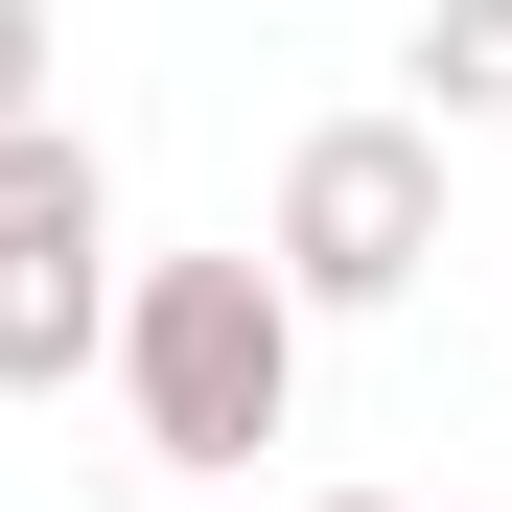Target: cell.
I'll use <instances>...</instances> for the list:
<instances>
[{"mask_svg":"<svg viewBox=\"0 0 512 512\" xmlns=\"http://www.w3.org/2000/svg\"><path fill=\"white\" fill-rule=\"evenodd\" d=\"M0 117H47V0H0Z\"/></svg>","mask_w":512,"mask_h":512,"instance_id":"8992f818","label":"cell"},{"mask_svg":"<svg viewBox=\"0 0 512 512\" xmlns=\"http://www.w3.org/2000/svg\"><path fill=\"white\" fill-rule=\"evenodd\" d=\"M419 256H443V117H326L280 163V280L350 326V303H419Z\"/></svg>","mask_w":512,"mask_h":512,"instance_id":"7a4b0ae2","label":"cell"},{"mask_svg":"<svg viewBox=\"0 0 512 512\" xmlns=\"http://www.w3.org/2000/svg\"><path fill=\"white\" fill-rule=\"evenodd\" d=\"M303 280H280V233H233V256H140L117 280V396H140V443L163 466H256L303 419Z\"/></svg>","mask_w":512,"mask_h":512,"instance_id":"6da1fadb","label":"cell"},{"mask_svg":"<svg viewBox=\"0 0 512 512\" xmlns=\"http://www.w3.org/2000/svg\"><path fill=\"white\" fill-rule=\"evenodd\" d=\"M303 512H396V489H303Z\"/></svg>","mask_w":512,"mask_h":512,"instance_id":"52a82bcc","label":"cell"},{"mask_svg":"<svg viewBox=\"0 0 512 512\" xmlns=\"http://www.w3.org/2000/svg\"><path fill=\"white\" fill-rule=\"evenodd\" d=\"M419 117H512V0H419Z\"/></svg>","mask_w":512,"mask_h":512,"instance_id":"277c9868","label":"cell"},{"mask_svg":"<svg viewBox=\"0 0 512 512\" xmlns=\"http://www.w3.org/2000/svg\"><path fill=\"white\" fill-rule=\"evenodd\" d=\"M70 210H94V140L70 117H0V233H70Z\"/></svg>","mask_w":512,"mask_h":512,"instance_id":"5b68a950","label":"cell"},{"mask_svg":"<svg viewBox=\"0 0 512 512\" xmlns=\"http://www.w3.org/2000/svg\"><path fill=\"white\" fill-rule=\"evenodd\" d=\"M70 373H117V256H94V210H70V233H0V396H70Z\"/></svg>","mask_w":512,"mask_h":512,"instance_id":"3957f363","label":"cell"}]
</instances>
